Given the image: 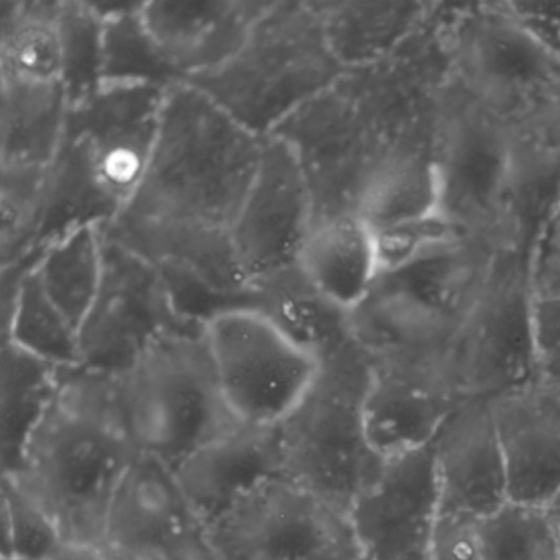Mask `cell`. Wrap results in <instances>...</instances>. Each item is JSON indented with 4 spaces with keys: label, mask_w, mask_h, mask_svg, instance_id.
<instances>
[{
    "label": "cell",
    "mask_w": 560,
    "mask_h": 560,
    "mask_svg": "<svg viewBox=\"0 0 560 560\" xmlns=\"http://www.w3.org/2000/svg\"><path fill=\"white\" fill-rule=\"evenodd\" d=\"M142 455L124 406L120 373L67 366L12 478L65 540L103 546L107 514Z\"/></svg>",
    "instance_id": "obj_2"
},
{
    "label": "cell",
    "mask_w": 560,
    "mask_h": 560,
    "mask_svg": "<svg viewBox=\"0 0 560 560\" xmlns=\"http://www.w3.org/2000/svg\"><path fill=\"white\" fill-rule=\"evenodd\" d=\"M0 166L48 168L67 139L71 103L61 81L0 78Z\"/></svg>",
    "instance_id": "obj_19"
},
{
    "label": "cell",
    "mask_w": 560,
    "mask_h": 560,
    "mask_svg": "<svg viewBox=\"0 0 560 560\" xmlns=\"http://www.w3.org/2000/svg\"><path fill=\"white\" fill-rule=\"evenodd\" d=\"M460 402L445 369L373 365L363 402L366 438L382 460L421 451Z\"/></svg>",
    "instance_id": "obj_14"
},
{
    "label": "cell",
    "mask_w": 560,
    "mask_h": 560,
    "mask_svg": "<svg viewBox=\"0 0 560 560\" xmlns=\"http://www.w3.org/2000/svg\"><path fill=\"white\" fill-rule=\"evenodd\" d=\"M2 342L55 365H80V329L42 287L35 261L2 270Z\"/></svg>",
    "instance_id": "obj_20"
},
{
    "label": "cell",
    "mask_w": 560,
    "mask_h": 560,
    "mask_svg": "<svg viewBox=\"0 0 560 560\" xmlns=\"http://www.w3.org/2000/svg\"><path fill=\"white\" fill-rule=\"evenodd\" d=\"M346 73L317 2H270L237 54L188 84L261 139Z\"/></svg>",
    "instance_id": "obj_4"
},
{
    "label": "cell",
    "mask_w": 560,
    "mask_h": 560,
    "mask_svg": "<svg viewBox=\"0 0 560 560\" xmlns=\"http://www.w3.org/2000/svg\"><path fill=\"white\" fill-rule=\"evenodd\" d=\"M35 271L51 301L80 329L103 281V228L84 225L51 242L37 255Z\"/></svg>",
    "instance_id": "obj_24"
},
{
    "label": "cell",
    "mask_w": 560,
    "mask_h": 560,
    "mask_svg": "<svg viewBox=\"0 0 560 560\" xmlns=\"http://www.w3.org/2000/svg\"><path fill=\"white\" fill-rule=\"evenodd\" d=\"M166 91L152 84H103L71 107L67 139L50 166L38 252L74 229L107 228L122 214L152 159Z\"/></svg>",
    "instance_id": "obj_3"
},
{
    "label": "cell",
    "mask_w": 560,
    "mask_h": 560,
    "mask_svg": "<svg viewBox=\"0 0 560 560\" xmlns=\"http://www.w3.org/2000/svg\"><path fill=\"white\" fill-rule=\"evenodd\" d=\"M439 520L432 444L383 462L349 511L362 560H432Z\"/></svg>",
    "instance_id": "obj_11"
},
{
    "label": "cell",
    "mask_w": 560,
    "mask_h": 560,
    "mask_svg": "<svg viewBox=\"0 0 560 560\" xmlns=\"http://www.w3.org/2000/svg\"><path fill=\"white\" fill-rule=\"evenodd\" d=\"M268 5L254 0H160L140 5V14L163 60L188 83L231 60Z\"/></svg>",
    "instance_id": "obj_15"
},
{
    "label": "cell",
    "mask_w": 560,
    "mask_h": 560,
    "mask_svg": "<svg viewBox=\"0 0 560 560\" xmlns=\"http://www.w3.org/2000/svg\"><path fill=\"white\" fill-rule=\"evenodd\" d=\"M205 332L242 424H280L316 375L319 360L255 307H222L206 320Z\"/></svg>",
    "instance_id": "obj_8"
},
{
    "label": "cell",
    "mask_w": 560,
    "mask_h": 560,
    "mask_svg": "<svg viewBox=\"0 0 560 560\" xmlns=\"http://www.w3.org/2000/svg\"><path fill=\"white\" fill-rule=\"evenodd\" d=\"M120 383L140 451L170 467L242 425L225 399L205 326L163 334L120 373Z\"/></svg>",
    "instance_id": "obj_6"
},
{
    "label": "cell",
    "mask_w": 560,
    "mask_h": 560,
    "mask_svg": "<svg viewBox=\"0 0 560 560\" xmlns=\"http://www.w3.org/2000/svg\"><path fill=\"white\" fill-rule=\"evenodd\" d=\"M107 560H153L149 557L137 556V553L127 552V550L114 549V547L104 546Z\"/></svg>",
    "instance_id": "obj_35"
},
{
    "label": "cell",
    "mask_w": 560,
    "mask_h": 560,
    "mask_svg": "<svg viewBox=\"0 0 560 560\" xmlns=\"http://www.w3.org/2000/svg\"><path fill=\"white\" fill-rule=\"evenodd\" d=\"M104 14L103 84H152L170 88L182 83L153 44L142 21V4H97Z\"/></svg>",
    "instance_id": "obj_25"
},
{
    "label": "cell",
    "mask_w": 560,
    "mask_h": 560,
    "mask_svg": "<svg viewBox=\"0 0 560 560\" xmlns=\"http://www.w3.org/2000/svg\"><path fill=\"white\" fill-rule=\"evenodd\" d=\"M487 560H560V546L546 506L508 501L475 523Z\"/></svg>",
    "instance_id": "obj_29"
},
{
    "label": "cell",
    "mask_w": 560,
    "mask_h": 560,
    "mask_svg": "<svg viewBox=\"0 0 560 560\" xmlns=\"http://www.w3.org/2000/svg\"><path fill=\"white\" fill-rule=\"evenodd\" d=\"M198 326L205 323L183 313L156 265L104 234L103 281L80 327V366L126 373L163 334Z\"/></svg>",
    "instance_id": "obj_9"
},
{
    "label": "cell",
    "mask_w": 560,
    "mask_h": 560,
    "mask_svg": "<svg viewBox=\"0 0 560 560\" xmlns=\"http://www.w3.org/2000/svg\"><path fill=\"white\" fill-rule=\"evenodd\" d=\"M0 258L2 268L34 260L50 201V166H0Z\"/></svg>",
    "instance_id": "obj_26"
},
{
    "label": "cell",
    "mask_w": 560,
    "mask_h": 560,
    "mask_svg": "<svg viewBox=\"0 0 560 560\" xmlns=\"http://www.w3.org/2000/svg\"><path fill=\"white\" fill-rule=\"evenodd\" d=\"M0 78L61 81L60 2H0Z\"/></svg>",
    "instance_id": "obj_23"
},
{
    "label": "cell",
    "mask_w": 560,
    "mask_h": 560,
    "mask_svg": "<svg viewBox=\"0 0 560 560\" xmlns=\"http://www.w3.org/2000/svg\"><path fill=\"white\" fill-rule=\"evenodd\" d=\"M265 139L188 83L166 91L145 176L104 234L152 261L188 316L242 306L248 287L232 231L260 165Z\"/></svg>",
    "instance_id": "obj_1"
},
{
    "label": "cell",
    "mask_w": 560,
    "mask_h": 560,
    "mask_svg": "<svg viewBox=\"0 0 560 560\" xmlns=\"http://www.w3.org/2000/svg\"><path fill=\"white\" fill-rule=\"evenodd\" d=\"M153 560H214L205 523L165 462L142 454L107 514L104 544Z\"/></svg>",
    "instance_id": "obj_12"
},
{
    "label": "cell",
    "mask_w": 560,
    "mask_h": 560,
    "mask_svg": "<svg viewBox=\"0 0 560 560\" xmlns=\"http://www.w3.org/2000/svg\"><path fill=\"white\" fill-rule=\"evenodd\" d=\"M373 235L382 278L402 270L428 252L447 244L452 238V229L444 212L438 208L373 232Z\"/></svg>",
    "instance_id": "obj_31"
},
{
    "label": "cell",
    "mask_w": 560,
    "mask_h": 560,
    "mask_svg": "<svg viewBox=\"0 0 560 560\" xmlns=\"http://www.w3.org/2000/svg\"><path fill=\"white\" fill-rule=\"evenodd\" d=\"M298 267L324 298L350 314L380 278L375 235L359 214L324 219L314 224Z\"/></svg>",
    "instance_id": "obj_18"
},
{
    "label": "cell",
    "mask_w": 560,
    "mask_h": 560,
    "mask_svg": "<svg viewBox=\"0 0 560 560\" xmlns=\"http://www.w3.org/2000/svg\"><path fill=\"white\" fill-rule=\"evenodd\" d=\"M104 14L81 0L60 2L61 84L71 107L90 100L103 86Z\"/></svg>",
    "instance_id": "obj_28"
},
{
    "label": "cell",
    "mask_w": 560,
    "mask_h": 560,
    "mask_svg": "<svg viewBox=\"0 0 560 560\" xmlns=\"http://www.w3.org/2000/svg\"><path fill=\"white\" fill-rule=\"evenodd\" d=\"M48 560H107L104 546L97 544L78 542V540H61Z\"/></svg>",
    "instance_id": "obj_33"
},
{
    "label": "cell",
    "mask_w": 560,
    "mask_h": 560,
    "mask_svg": "<svg viewBox=\"0 0 560 560\" xmlns=\"http://www.w3.org/2000/svg\"><path fill=\"white\" fill-rule=\"evenodd\" d=\"M2 560H48L60 546V529L50 516L2 475Z\"/></svg>",
    "instance_id": "obj_30"
},
{
    "label": "cell",
    "mask_w": 560,
    "mask_h": 560,
    "mask_svg": "<svg viewBox=\"0 0 560 560\" xmlns=\"http://www.w3.org/2000/svg\"><path fill=\"white\" fill-rule=\"evenodd\" d=\"M208 529L214 560H362L349 516L284 477L242 494Z\"/></svg>",
    "instance_id": "obj_7"
},
{
    "label": "cell",
    "mask_w": 560,
    "mask_h": 560,
    "mask_svg": "<svg viewBox=\"0 0 560 560\" xmlns=\"http://www.w3.org/2000/svg\"><path fill=\"white\" fill-rule=\"evenodd\" d=\"M432 560H487L475 537V523L441 517Z\"/></svg>",
    "instance_id": "obj_32"
},
{
    "label": "cell",
    "mask_w": 560,
    "mask_h": 560,
    "mask_svg": "<svg viewBox=\"0 0 560 560\" xmlns=\"http://www.w3.org/2000/svg\"><path fill=\"white\" fill-rule=\"evenodd\" d=\"M313 228V195L306 176L290 147L268 137L232 231L235 258L248 290L296 267Z\"/></svg>",
    "instance_id": "obj_10"
},
{
    "label": "cell",
    "mask_w": 560,
    "mask_h": 560,
    "mask_svg": "<svg viewBox=\"0 0 560 560\" xmlns=\"http://www.w3.org/2000/svg\"><path fill=\"white\" fill-rule=\"evenodd\" d=\"M441 517L478 523L510 501L490 402L464 401L432 442Z\"/></svg>",
    "instance_id": "obj_13"
},
{
    "label": "cell",
    "mask_w": 560,
    "mask_h": 560,
    "mask_svg": "<svg viewBox=\"0 0 560 560\" xmlns=\"http://www.w3.org/2000/svg\"><path fill=\"white\" fill-rule=\"evenodd\" d=\"M372 372L369 353L352 337L320 357L313 382L278 424L283 477L347 516L385 462L363 419Z\"/></svg>",
    "instance_id": "obj_5"
},
{
    "label": "cell",
    "mask_w": 560,
    "mask_h": 560,
    "mask_svg": "<svg viewBox=\"0 0 560 560\" xmlns=\"http://www.w3.org/2000/svg\"><path fill=\"white\" fill-rule=\"evenodd\" d=\"M490 406L510 501L546 506L560 491V393L534 383Z\"/></svg>",
    "instance_id": "obj_16"
},
{
    "label": "cell",
    "mask_w": 560,
    "mask_h": 560,
    "mask_svg": "<svg viewBox=\"0 0 560 560\" xmlns=\"http://www.w3.org/2000/svg\"><path fill=\"white\" fill-rule=\"evenodd\" d=\"M65 369L14 343L2 342V474L18 468L28 438L57 398Z\"/></svg>",
    "instance_id": "obj_22"
},
{
    "label": "cell",
    "mask_w": 560,
    "mask_h": 560,
    "mask_svg": "<svg viewBox=\"0 0 560 560\" xmlns=\"http://www.w3.org/2000/svg\"><path fill=\"white\" fill-rule=\"evenodd\" d=\"M546 510L549 513L550 523H552L560 546V491L546 504Z\"/></svg>",
    "instance_id": "obj_34"
},
{
    "label": "cell",
    "mask_w": 560,
    "mask_h": 560,
    "mask_svg": "<svg viewBox=\"0 0 560 560\" xmlns=\"http://www.w3.org/2000/svg\"><path fill=\"white\" fill-rule=\"evenodd\" d=\"M441 179L428 166L386 159L370 179L357 214L373 232L439 208Z\"/></svg>",
    "instance_id": "obj_27"
},
{
    "label": "cell",
    "mask_w": 560,
    "mask_h": 560,
    "mask_svg": "<svg viewBox=\"0 0 560 560\" xmlns=\"http://www.w3.org/2000/svg\"><path fill=\"white\" fill-rule=\"evenodd\" d=\"M172 468L209 527L242 494L268 478L283 477L278 424H242Z\"/></svg>",
    "instance_id": "obj_17"
},
{
    "label": "cell",
    "mask_w": 560,
    "mask_h": 560,
    "mask_svg": "<svg viewBox=\"0 0 560 560\" xmlns=\"http://www.w3.org/2000/svg\"><path fill=\"white\" fill-rule=\"evenodd\" d=\"M244 306L264 313L317 360L353 337L349 313L324 298L298 265L254 284Z\"/></svg>",
    "instance_id": "obj_21"
}]
</instances>
